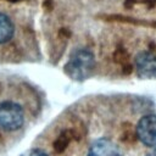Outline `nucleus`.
I'll list each match as a JSON object with an SVG mask.
<instances>
[{"instance_id":"f257e3e1","label":"nucleus","mask_w":156,"mask_h":156,"mask_svg":"<svg viewBox=\"0 0 156 156\" xmlns=\"http://www.w3.org/2000/svg\"><path fill=\"white\" fill-rule=\"evenodd\" d=\"M95 68V56L88 48H76L71 51L69 57L63 67L65 73L76 82L88 79Z\"/></svg>"},{"instance_id":"f03ea898","label":"nucleus","mask_w":156,"mask_h":156,"mask_svg":"<svg viewBox=\"0 0 156 156\" xmlns=\"http://www.w3.org/2000/svg\"><path fill=\"white\" fill-rule=\"evenodd\" d=\"M24 123V111L21 105L13 101L0 104V129L5 132L18 130Z\"/></svg>"},{"instance_id":"7ed1b4c3","label":"nucleus","mask_w":156,"mask_h":156,"mask_svg":"<svg viewBox=\"0 0 156 156\" xmlns=\"http://www.w3.org/2000/svg\"><path fill=\"white\" fill-rule=\"evenodd\" d=\"M138 139L149 147H156V115L150 113L141 117L136 124Z\"/></svg>"},{"instance_id":"20e7f679","label":"nucleus","mask_w":156,"mask_h":156,"mask_svg":"<svg viewBox=\"0 0 156 156\" xmlns=\"http://www.w3.org/2000/svg\"><path fill=\"white\" fill-rule=\"evenodd\" d=\"M135 69L140 78H156V55L150 51H141L135 56Z\"/></svg>"},{"instance_id":"39448f33","label":"nucleus","mask_w":156,"mask_h":156,"mask_svg":"<svg viewBox=\"0 0 156 156\" xmlns=\"http://www.w3.org/2000/svg\"><path fill=\"white\" fill-rule=\"evenodd\" d=\"M87 156H122V152L112 140L100 138L91 144Z\"/></svg>"},{"instance_id":"423d86ee","label":"nucleus","mask_w":156,"mask_h":156,"mask_svg":"<svg viewBox=\"0 0 156 156\" xmlns=\"http://www.w3.org/2000/svg\"><path fill=\"white\" fill-rule=\"evenodd\" d=\"M76 138H77V134H76V130H74V129L69 128V129L62 130V132L57 135V138L54 140V144H52L54 150H55L57 154L63 152V151L67 149V146L69 145V143H71L73 139H76Z\"/></svg>"},{"instance_id":"0eeeda50","label":"nucleus","mask_w":156,"mask_h":156,"mask_svg":"<svg viewBox=\"0 0 156 156\" xmlns=\"http://www.w3.org/2000/svg\"><path fill=\"white\" fill-rule=\"evenodd\" d=\"M13 33H15V26L11 18L4 12H0V44H5L10 41L13 37Z\"/></svg>"},{"instance_id":"6e6552de","label":"nucleus","mask_w":156,"mask_h":156,"mask_svg":"<svg viewBox=\"0 0 156 156\" xmlns=\"http://www.w3.org/2000/svg\"><path fill=\"white\" fill-rule=\"evenodd\" d=\"M21 156H49V155L45 151L40 150V149H30L27 152L22 154Z\"/></svg>"},{"instance_id":"1a4fd4ad","label":"nucleus","mask_w":156,"mask_h":156,"mask_svg":"<svg viewBox=\"0 0 156 156\" xmlns=\"http://www.w3.org/2000/svg\"><path fill=\"white\" fill-rule=\"evenodd\" d=\"M149 156H156V150H155V151H152V152H151Z\"/></svg>"}]
</instances>
